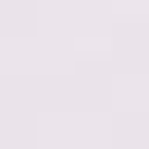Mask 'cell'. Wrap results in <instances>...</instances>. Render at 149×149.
<instances>
[]
</instances>
